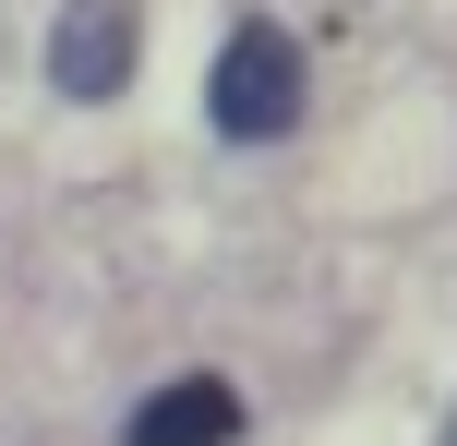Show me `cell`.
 Wrapping results in <instances>:
<instances>
[{
  "instance_id": "6da1fadb",
  "label": "cell",
  "mask_w": 457,
  "mask_h": 446,
  "mask_svg": "<svg viewBox=\"0 0 457 446\" xmlns=\"http://www.w3.org/2000/svg\"><path fill=\"white\" fill-rule=\"evenodd\" d=\"M301 97H313V72H301V37L289 24H228L217 72H205V121L228 145H277L301 121Z\"/></svg>"
},
{
  "instance_id": "7a4b0ae2",
  "label": "cell",
  "mask_w": 457,
  "mask_h": 446,
  "mask_svg": "<svg viewBox=\"0 0 457 446\" xmlns=\"http://www.w3.org/2000/svg\"><path fill=\"white\" fill-rule=\"evenodd\" d=\"M133 61H145V24H133V0H61L48 13V85L61 97H120L133 85Z\"/></svg>"
},
{
  "instance_id": "3957f363",
  "label": "cell",
  "mask_w": 457,
  "mask_h": 446,
  "mask_svg": "<svg viewBox=\"0 0 457 446\" xmlns=\"http://www.w3.org/2000/svg\"><path fill=\"white\" fill-rule=\"evenodd\" d=\"M133 446H241V386L228 374H169L133 410Z\"/></svg>"
},
{
  "instance_id": "277c9868",
  "label": "cell",
  "mask_w": 457,
  "mask_h": 446,
  "mask_svg": "<svg viewBox=\"0 0 457 446\" xmlns=\"http://www.w3.org/2000/svg\"><path fill=\"white\" fill-rule=\"evenodd\" d=\"M434 446H457V410H445V434H434Z\"/></svg>"
}]
</instances>
